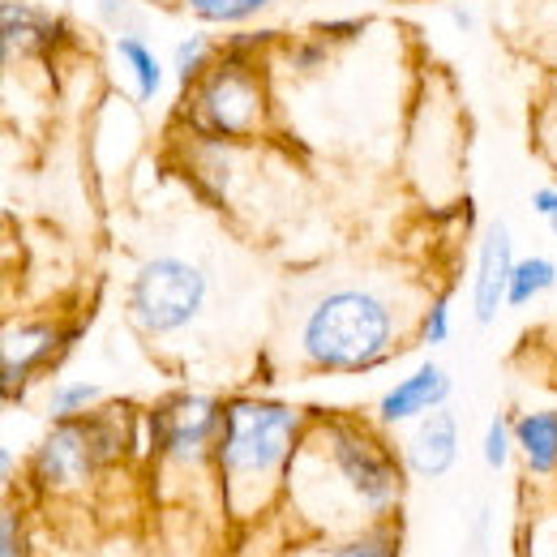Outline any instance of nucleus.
<instances>
[{
    "label": "nucleus",
    "instance_id": "9",
    "mask_svg": "<svg viewBox=\"0 0 557 557\" xmlns=\"http://www.w3.org/2000/svg\"><path fill=\"white\" fill-rule=\"evenodd\" d=\"M515 236L502 219H493L476 240V271H472V318L476 326H493L506 309V292L515 275Z\"/></svg>",
    "mask_w": 557,
    "mask_h": 557
},
{
    "label": "nucleus",
    "instance_id": "15",
    "mask_svg": "<svg viewBox=\"0 0 557 557\" xmlns=\"http://www.w3.org/2000/svg\"><path fill=\"white\" fill-rule=\"evenodd\" d=\"M557 287V262L545 253H528L515 262V275H510V292H506V305L510 309H523L532 300H541L545 292Z\"/></svg>",
    "mask_w": 557,
    "mask_h": 557
},
{
    "label": "nucleus",
    "instance_id": "13",
    "mask_svg": "<svg viewBox=\"0 0 557 557\" xmlns=\"http://www.w3.org/2000/svg\"><path fill=\"white\" fill-rule=\"evenodd\" d=\"M300 557H404V528L386 519L344 536H313Z\"/></svg>",
    "mask_w": 557,
    "mask_h": 557
},
{
    "label": "nucleus",
    "instance_id": "19",
    "mask_svg": "<svg viewBox=\"0 0 557 557\" xmlns=\"http://www.w3.org/2000/svg\"><path fill=\"white\" fill-rule=\"evenodd\" d=\"M450 331H455V309H450V296L437 292L424 300L417 322V344L420 348H446L450 344Z\"/></svg>",
    "mask_w": 557,
    "mask_h": 557
},
{
    "label": "nucleus",
    "instance_id": "12",
    "mask_svg": "<svg viewBox=\"0 0 557 557\" xmlns=\"http://www.w3.org/2000/svg\"><path fill=\"white\" fill-rule=\"evenodd\" d=\"M515 455L532 481L557 476V408H532L515 417Z\"/></svg>",
    "mask_w": 557,
    "mask_h": 557
},
{
    "label": "nucleus",
    "instance_id": "5",
    "mask_svg": "<svg viewBox=\"0 0 557 557\" xmlns=\"http://www.w3.org/2000/svg\"><path fill=\"white\" fill-rule=\"evenodd\" d=\"M214 296L207 262L185 253H150L125 283V318L141 339L163 344L198 326Z\"/></svg>",
    "mask_w": 557,
    "mask_h": 557
},
{
    "label": "nucleus",
    "instance_id": "18",
    "mask_svg": "<svg viewBox=\"0 0 557 557\" xmlns=\"http://www.w3.org/2000/svg\"><path fill=\"white\" fill-rule=\"evenodd\" d=\"M214 52H219V48L210 44L207 35H185V39L172 48V73H176L181 90L194 86V82L214 65Z\"/></svg>",
    "mask_w": 557,
    "mask_h": 557
},
{
    "label": "nucleus",
    "instance_id": "27",
    "mask_svg": "<svg viewBox=\"0 0 557 557\" xmlns=\"http://www.w3.org/2000/svg\"><path fill=\"white\" fill-rule=\"evenodd\" d=\"M450 22H455V30H463V35H472V30H476V13H472V9H463V4H459V9H450Z\"/></svg>",
    "mask_w": 557,
    "mask_h": 557
},
{
    "label": "nucleus",
    "instance_id": "17",
    "mask_svg": "<svg viewBox=\"0 0 557 557\" xmlns=\"http://www.w3.org/2000/svg\"><path fill=\"white\" fill-rule=\"evenodd\" d=\"M103 408V386L99 382H57L48 391V417L52 420H77Z\"/></svg>",
    "mask_w": 557,
    "mask_h": 557
},
{
    "label": "nucleus",
    "instance_id": "11",
    "mask_svg": "<svg viewBox=\"0 0 557 557\" xmlns=\"http://www.w3.org/2000/svg\"><path fill=\"white\" fill-rule=\"evenodd\" d=\"M404 463H408V476H420V481L450 476L459 463V417L450 408H437L417 420L404 442Z\"/></svg>",
    "mask_w": 557,
    "mask_h": 557
},
{
    "label": "nucleus",
    "instance_id": "6",
    "mask_svg": "<svg viewBox=\"0 0 557 557\" xmlns=\"http://www.w3.org/2000/svg\"><path fill=\"white\" fill-rule=\"evenodd\" d=\"M223 429V399L207 391H172L146 412V442L154 472L172 476H214V446Z\"/></svg>",
    "mask_w": 557,
    "mask_h": 557
},
{
    "label": "nucleus",
    "instance_id": "8",
    "mask_svg": "<svg viewBox=\"0 0 557 557\" xmlns=\"http://www.w3.org/2000/svg\"><path fill=\"white\" fill-rule=\"evenodd\" d=\"M455 395V377L446 373V364L437 360H420L417 369H408L391 391H382L373 417L382 429H399V424H417L429 412L446 408Z\"/></svg>",
    "mask_w": 557,
    "mask_h": 557
},
{
    "label": "nucleus",
    "instance_id": "4",
    "mask_svg": "<svg viewBox=\"0 0 557 557\" xmlns=\"http://www.w3.org/2000/svg\"><path fill=\"white\" fill-rule=\"evenodd\" d=\"M278 35L253 30V35H232L194 86H185L181 99V125L194 138L210 141H249L262 138L271 125V82L262 48L275 44Z\"/></svg>",
    "mask_w": 557,
    "mask_h": 557
},
{
    "label": "nucleus",
    "instance_id": "16",
    "mask_svg": "<svg viewBox=\"0 0 557 557\" xmlns=\"http://www.w3.org/2000/svg\"><path fill=\"white\" fill-rule=\"evenodd\" d=\"M185 13H194L207 26H245L253 17H267L278 0H181Z\"/></svg>",
    "mask_w": 557,
    "mask_h": 557
},
{
    "label": "nucleus",
    "instance_id": "7",
    "mask_svg": "<svg viewBox=\"0 0 557 557\" xmlns=\"http://www.w3.org/2000/svg\"><path fill=\"white\" fill-rule=\"evenodd\" d=\"M82 322H52V318H22V322H9L4 335H0V391L9 404H17L30 382L39 373H48L52 364H61L73 351V344L82 339Z\"/></svg>",
    "mask_w": 557,
    "mask_h": 557
},
{
    "label": "nucleus",
    "instance_id": "10",
    "mask_svg": "<svg viewBox=\"0 0 557 557\" xmlns=\"http://www.w3.org/2000/svg\"><path fill=\"white\" fill-rule=\"evenodd\" d=\"M73 39L70 22L61 13H48L30 0H4L0 4V44H4V65L17 57H52Z\"/></svg>",
    "mask_w": 557,
    "mask_h": 557
},
{
    "label": "nucleus",
    "instance_id": "21",
    "mask_svg": "<svg viewBox=\"0 0 557 557\" xmlns=\"http://www.w3.org/2000/svg\"><path fill=\"white\" fill-rule=\"evenodd\" d=\"M0 557H30V528H26L22 506L13 502H4L0 510Z\"/></svg>",
    "mask_w": 557,
    "mask_h": 557
},
{
    "label": "nucleus",
    "instance_id": "25",
    "mask_svg": "<svg viewBox=\"0 0 557 557\" xmlns=\"http://www.w3.org/2000/svg\"><path fill=\"white\" fill-rule=\"evenodd\" d=\"M326 57H331V44H322V39H305V44H292L287 48V65L296 73H309L318 70V65H326Z\"/></svg>",
    "mask_w": 557,
    "mask_h": 557
},
{
    "label": "nucleus",
    "instance_id": "1",
    "mask_svg": "<svg viewBox=\"0 0 557 557\" xmlns=\"http://www.w3.org/2000/svg\"><path fill=\"white\" fill-rule=\"evenodd\" d=\"M408 463L386 433L351 412H313L287 476V502L318 536H344L395 519Z\"/></svg>",
    "mask_w": 557,
    "mask_h": 557
},
{
    "label": "nucleus",
    "instance_id": "14",
    "mask_svg": "<svg viewBox=\"0 0 557 557\" xmlns=\"http://www.w3.org/2000/svg\"><path fill=\"white\" fill-rule=\"evenodd\" d=\"M116 61L129 73V86H134V99L138 103H154L163 82H168V70L159 61V52L150 48L146 35H116Z\"/></svg>",
    "mask_w": 557,
    "mask_h": 557
},
{
    "label": "nucleus",
    "instance_id": "26",
    "mask_svg": "<svg viewBox=\"0 0 557 557\" xmlns=\"http://www.w3.org/2000/svg\"><path fill=\"white\" fill-rule=\"evenodd\" d=\"M532 210L549 223V219H557V185H541V189H532Z\"/></svg>",
    "mask_w": 557,
    "mask_h": 557
},
{
    "label": "nucleus",
    "instance_id": "24",
    "mask_svg": "<svg viewBox=\"0 0 557 557\" xmlns=\"http://www.w3.org/2000/svg\"><path fill=\"white\" fill-rule=\"evenodd\" d=\"M536 146L549 159V168H557V90L549 95V103L541 108V116H536Z\"/></svg>",
    "mask_w": 557,
    "mask_h": 557
},
{
    "label": "nucleus",
    "instance_id": "2",
    "mask_svg": "<svg viewBox=\"0 0 557 557\" xmlns=\"http://www.w3.org/2000/svg\"><path fill=\"white\" fill-rule=\"evenodd\" d=\"M420 313L408 292L377 278H326L296 296L283 322V356L300 373L351 377L391 364L408 335H417Z\"/></svg>",
    "mask_w": 557,
    "mask_h": 557
},
{
    "label": "nucleus",
    "instance_id": "3",
    "mask_svg": "<svg viewBox=\"0 0 557 557\" xmlns=\"http://www.w3.org/2000/svg\"><path fill=\"white\" fill-rule=\"evenodd\" d=\"M309 420H313L309 408L275 395L223 399V429L214 446V488L227 519L253 523L287 497V476L305 446Z\"/></svg>",
    "mask_w": 557,
    "mask_h": 557
},
{
    "label": "nucleus",
    "instance_id": "28",
    "mask_svg": "<svg viewBox=\"0 0 557 557\" xmlns=\"http://www.w3.org/2000/svg\"><path fill=\"white\" fill-rule=\"evenodd\" d=\"M549 227H554V232H557V219H549Z\"/></svg>",
    "mask_w": 557,
    "mask_h": 557
},
{
    "label": "nucleus",
    "instance_id": "20",
    "mask_svg": "<svg viewBox=\"0 0 557 557\" xmlns=\"http://www.w3.org/2000/svg\"><path fill=\"white\" fill-rule=\"evenodd\" d=\"M510 455H515V417L493 412L485 424V437H481V459H485L493 472H506Z\"/></svg>",
    "mask_w": 557,
    "mask_h": 557
},
{
    "label": "nucleus",
    "instance_id": "29",
    "mask_svg": "<svg viewBox=\"0 0 557 557\" xmlns=\"http://www.w3.org/2000/svg\"><path fill=\"white\" fill-rule=\"evenodd\" d=\"M61 4H70V0H61Z\"/></svg>",
    "mask_w": 557,
    "mask_h": 557
},
{
    "label": "nucleus",
    "instance_id": "23",
    "mask_svg": "<svg viewBox=\"0 0 557 557\" xmlns=\"http://www.w3.org/2000/svg\"><path fill=\"white\" fill-rule=\"evenodd\" d=\"M364 30H369V17H335V22H318L313 26V35L322 44H331V48H348Z\"/></svg>",
    "mask_w": 557,
    "mask_h": 557
},
{
    "label": "nucleus",
    "instance_id": "22",
    "mask_svg": "<svg viewBox=\"0 0 557 557\" xmlns=\"http://www.w3.org/2000/svg\"><path fill=\"white\" fill-rule=\"evenodd\" d=\"M95 17H99V26H108L116 35H141L138 0H95Z\"/></svg>",
    "mask_w": 557,
    "mask_h": 557
}]
</instances>
